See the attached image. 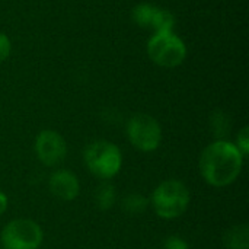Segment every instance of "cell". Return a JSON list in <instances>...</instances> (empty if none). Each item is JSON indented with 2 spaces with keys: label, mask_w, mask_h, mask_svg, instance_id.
Listing matches in <instances>:
<instances>
[{
  "label": "cell",
  "mask_w": 249,
  "mask_h": 249,
  "mask_svg": "<svg viewBox=\"0 0 249 249\" xmlns=\"http://www.w3.org/2000/svg\"><path fill=\"white\" fill-rule=\"evenodd\" d=\"M244 156L228 140H216L210 143L200 155L198 169L203 179L216 188L233 184L242 172Z\"/></svg>",
  "instance_id": "6da1fadb"
},
{
  "label": "cell",
  "mask_w": 249,
  "mask_h": 249,
  "mask_svg": "<svg viewBox=\"0 0 249 249\" xmlns=\"http://www.w3.org/2000/svg\"><path fill=\"white\" fill-rule=\"evenodd\" d=\"M191 194L187 185L178 179H166L160 182L149 198L156 216L172 220L182 216L190 206Z\"/></svg>",
  "instance_id": "7a4b0ae2"
},
{
  "label": "cell",
  "mask_w": 249,
  "mask_h": 249,
  "mask_svg": "<svg viewBox=\"0 0 249 249\" xmlns=\"http://www.w3.org/2000/svg\"><path fill=\"white\" fill-rule=\"evenodd\" d=\"M83 160L89 172L99 179L114 178L123 166V155L117 144L108 140H96L88 144Z\"/></svg>",
  "instance_id": "3957f363"
},
{
  "label": "cell",
  "mask_w": 249,
  "mask_h": 249,
  "mask_svg": "<svg viewBox=\"0 0 249 249\" xmlns=\"http://www.w3.org/2000/svg\"><path fill=\"white\" fill-rule=\"evenodd\" d=\"M147 55L159 67L174 69L187 57L185 42L172 31L156 32L147 42Z\"/></svg>",
  "instance_id": "277c9868"
},
{
  "label": "cell",
  "mask_w": 249,
  "mask_h": 249,
  "mask_svg": "<svg viewBox=\"0 0 249 249\" xmlns=\"http://www.w3.org/2000/svg\"><path fill=\"white\" fill-rule=\"evenodd\" d=\"M128 142L140 152H155L162 142V127L149 114H134L125 127Z\"/></svg>",
  "instance_id": "5b68a950"
},
{
  "label": "cell",
  "mask_w": 249,
  "mask_h": 249,
  "mask_svg": "<svg viewBox=\"0 0 249 249\" xmlns=\"http://www.w3.org/2000/svg\"><path fill=\"white\" fill-rule=\"evenodd\" d=\"M42 239L44 233L41 226L29 219H15L0 233L3 249H38Z\"/></svg>",
  "instance_id": "8992f818"
},
{
  "label": "cell",
  "mask_w": 249,
  "mask_h": 249,
  "mask_svg": "<svg viewBox=\"0 0 249 249\" xmlns=\"http://www.w3.org/2000/svg\"><path fill=\"white\" fill-rule=\"evenodd\" d=\"M34 150L42 165L55 168L61 165L67 156V143L60 133L54 130H42L35 139Z\"/></svg>",
  "instance_id": "52a82bcc"
},
{
  "label": "cell",
  "mask_w": 249,
  "mask_h": 249,
  "mask_svg": "<svg viewBox=\"0 0 249 249\" xmlns=\"http://www.w3.org/2000/svg\"><path fill=\"white\" fill-rule=\"evenodd\" d=\"M133 20L147 29H153L156 32L172 31L175 25L174 15L163 7L150 4V3H140L133 9Z\"/></svg>",
  "instance_id": "ba28073f"
},
{
  "label": "cell",
  "mask_w": 249,
  "mask_h": 249,
  "mask_svg": "<svg viewBox=\"0 0 249 249\" xmlns=\"http://www.w3.org/2000/svg\"><path fill=\"white\" fill-rule=\"evenodd\" d=\"M48 188L55 198L61 201H73L80 193V182L71 171L57 169L50 175Z\"/></svg>",
  "instance_id": "9c48e42d"
},
{
  "label": "cell",
  "mask_w": 249,
  "mask_h": 249,
  "mask_svg": "<svg viewBox=\"0 0 249 249\" xmlns=\"http://www.w3.org/2000/svg\"><path fill=\"white\" fill-rule=\"evenodd\" d=\"M223 245L228 249H249V228L247 223L229 228L223 235Z\"/></svg>",
  "instance_id": "30bf717a"
},
{
  "label": "cell",
  "mask_w": 249,
  "mask_h": 249,
  "mask_svg": "<svg viewBox=\"0 0 249 249\" xmlns=\"http://www.w3.org/2000/svg\"><path fill=\"white\" fill-rule=\"evenodd\" d=\"M117 201L115 187L111 182H102L95 191V204L99 210H109Z\"/></svg>",
  "instance_id": "8fae6325"
},
{
  "label": "cell",
  "mask_w": 249,
  "mask_h": 249,
  "mask_svg": "<svg viewBox=\"0 0 249 249\" xmlns=\"http://www.w3.org/2000/svg\"><path fill=\"white\" fill-rule=\"evenodd\" d=\"M150 206L149 198H146L144 196L134 193V194H128L124 200H123V209L125 213L131 214V216H137L142 214L147 207Z\"/></svg>",
  "instance_id": "7c38bea8"
},
{
  "label": "cell",
  "mask_w": 249,
  "mask_h": 249,
  "mask_svg": "<svg viewBox=\"0 0 249 249\" xmlns=\"http://www.w3.org/2000/svg\"><path fill=\"white\" fill-rule=\"evenodd\" d=\"M212 124H213V131L219 137V140H225L223 136H226L229 133V130H231V125L226 121V117L223 114H216Z\"/></svg>",
  "instance_id": "4fadbf2b"
},
{
  "label": "cell",
  "mask_w": 249,
  "mask_h": 249,
  "mask_svg": "<svg viewBox=\"0 0 249 249\" xmlns=\"http://www.w3.org/2000/svg\"><path fill=\"white\" fill-rule=\"evenodd\" d=\"M236 147H238V150L241 152V155L244 156V158H247L249 153V127H244L239 133H238V136H236V144H235Z\"/></svg>",
  "instance_id": "5bb4252c"
},
{
  "label": "cell",
  "mask_w": 249,
  "mask_h": 249,
  "mask_svg": "<svg viewBox=\"0 0 249 249\" xmlns=\"http://www.w3.org/2000/svg\"><path fill=\"white\" fill-rule=\"evenodd\" d=\"M163 249H188V242L185 239H182L181 236L172 235L165 239Z\"/></svg>",
  "instance_id": "9a60e30c"
},
{
  "label": "cell",
  "mask_w": 249,
  "mask_h": 249,
  "mask_svg": "<svg viewBox=\"0 0 249 249\" xmlns=\"http://www.w3.org/2000/svg\"><path fill=\"white\" fill-rule=\"evenodd\" d=\"M10 51H12L10 39L7 38L6 34L0 32V63L7 60V57L10 55Z\"/></svg>",
  "instance_id": "2e32d148"
},
{
  "label": "cell",
  "mask_w": 249,
  "mask_h": 249,
  "mask_svg": "<svg viewBox=\"0 0 249 249\" xmlns=\"http://www.w3.org/2000/svg\"><path fill=\"white\" fill-rule=\"evenodd\" d=\"M7 206H9V198L4 193L0 191V216L7 210Z\"/></svg>",
  "instance_id": "e0dca14e"
}]
</instances>
